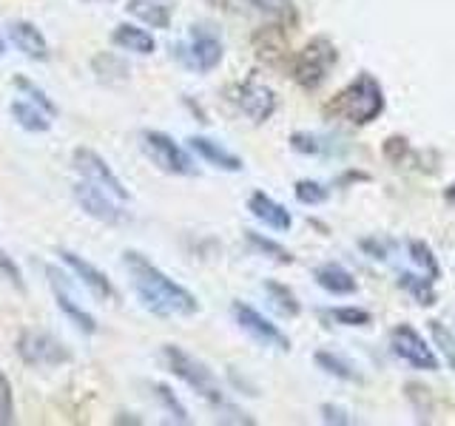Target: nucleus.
<instances>
[{"instance_id":"nucleus-1","label":"nucleus","mask_w":455,"mask_h":426,"mask_svg":"<svg viewBox=\"0 0 455 426\" xmlns=\"http://www.w3.org/2000/svg\"><path fill=\"white\" fill-rule=\"evenodd\" d=\"M125 270L132 276V288L137 290L142 307L160 319H185L199 310V302L191 290L168 279L156 264L134 250L125 253Z\"/></svg>"},{"instance_id":"nucleus-2","label":"nucleus","mask_w":455,"mask_h":426,"mask_svg":"<svg viewBox=\"0 0 455 426\" xmlns=\"http://www.w3.org/2000/svg\"><path fill=\"white\" fill-rule=\"evenodd\" d=\"M384 89L381 83L370 75V71H362L353 83H347L331 103L324 106V114H333V117L353 122V125H367L381 117L384 111Z\"/></svg>"},{"instance_id":"nucleus-3","label":"nucleus","mask_w":455,"mask_h":426,"mask_svg":"<svg viewBox=\"0 0 455 426\" xmlns=\"http://www.w3.org/2000/svg\"><path fill=\"white\" fill-rule=\"evenodd\" d=\"M163 359H165V364H168L171 373H174L180 381L188 383V387H191L199 398H205V401L213 404V406H228L225 392H222V387H220V381L213 378L211 369H208L203 361H199V359H194L191 352H185V350L177 347V344H165V347H163Z\"/></svg>"},{"instance_id":"nucleus-4","label":"nucleus","mask_w":455,"mask_h":426,"mask_svg":"<svg viewBox=\"0 0 455 426\" xmlns=\"http://www.w3.org/2000/svg\"><path fill=\"white\" fill-rule=\"evenodd\" d=\"M336 60H339V51L333 46V40L319 35V37L307 40L302 46V51H296L293 63H291V75L299 85H302V89L313 91L327 80Z\"/></svg>"},{"instance_id":"nucleus-5","label":"nucleus","mask_w":455,"mask_h":426,"mask_svg":"<svg viewBox=\"0 0 455 426\" xmlns=\"http://www.w3.org/2000/svg\"><path fill=\"white\" fill-rule=\"evenodd\" d=\"M177 60L196 75H208L222 60V40L208 26H194L185 43L177 46Z\"/></svg>"},{"instance_id":"nucleus-6","label":"nucleus","mask_w":455,"mask_h":426,"mask_svg":"<svg viewBox=\"0 0 455 426\" xmlns=\"http://www.w3.org/2000/svg\"><path fill=\"white\" fill-rule=\"evenodd\" d=\"M140 142H142V151H146L148 160L160 170H165V174L196 177V165L188 156V151L180 148V142H174L168 134H163V131H142Z\"/></svg>"},{"instance_id":"nucleus-7","label":"nucleus","mask_w":455,"mask_h":426,"mask_svg":"<svg viewBox=\"0 0 455 426\" xmlns=\"http://www.w3.org/2000/svg\"><path fill=\"white\" fill-rule=\"evenodd\" d=\"M390 350H393L395 359L407 361L410 367H416V369H424V373H435V369H438V359H435L433 347L427 344L424 335L419 330H412L410 324L393 327Z\"/></svg>"},{"instance_id":"nucleus-8","label":"nucleus","mask_w":455,"mask_h":426,"mask_svg":"<svg viewBox=\"0 0 455 426\" xmlns=\"http://www.w3.org/2000/svg\"><path fill=\"white\" fill-rule=\"evenodd\" d=\"M75 168L80 170V177L85 182H92V185H97V188L108 191L114 199H120V202H128V196H132V193H128L125 185L117 177H114L111 165L97 151H92V148H77L75 151Z\"/></svg>"},{"instance_id":"nucleus-9","label":"nucleus","mask_w":455,"mask_h":426,"mask_svg":"<svg viewBox=\"0 0 455 426\" xmlns=\"http://www.w3.org/2000/svg\"><path fill=\"white\" fill-rule=\"evenodd\" d=\"M231 312H234V319L239 324V330L242 333H248L253 341H259V344L265 347H274V350H291V338L284 335L276 324H270L262 312H256L251 304L245 302H234L231 304Z\"/></svg>"},{"instance_id":"nucleus-10","label":"nucleus","mask_w":455,"mask_h":426,"mask_svg":"<svg viewBox=\"0 0 455 426\" xmlns=\"http://www.w3.org/2000/svg\"><path fill=\"white\" fill-rule=\"evenodd\" d=\"M234 103L251 122H267L276 111V94L259 80H245L234 89Z\"/></svg>"},{"instance_id":"nucleus-11","label":"nucleus","mask_w":455,"mask_h":426,"mask_svg":"<svg viewBox=\"0 0 455 426\" xmlns=\"http://www.w3.org/2000/svg\"><path fill=\"white\" fill-rule=\"evenodd\" d=\"M18 352L26 364L32 367H57L68 361V350L63 341H57L49 333H23L18 341Z\"/></svg>"},{"instance_id":"nucleus-12","label":"nucleus","mask_w":455,"mask_h":426,"mask_svg":"<svg viewBox=\"0 0 455 426\" xmlns=\"http://www.w3.org/2000/svg\"><path fill=\"white\" fill-rule=\"evenodd\" d=\"M75 199H77V205L97 222H106V225L128 222V217L120 210V205L114 202V196L108 191H103V188H97V185H92V182H85V179L77 182L75 185Z\"/></svg>"},{"instance_id":"nucleus-13","label":"nucleus","mask_w":455,"mask_h":426,"mask_svg":"<svg viewBox=\"0 0 455 426\" xmlns=\"http://www.w3.org/2000/svg\"><path fill=\"white\" fill-rule=\"evenodd\" d=\"M46 273H49L52 293H54V298H57V307L63 310V316H66L71 324H75L80 333H85V335L97 333V321L92 319V312H89V310H83V307L77 304V298L68 293V279H66L57 267H49Z\"/></svg>"},{"instance_id":"nucleus-14","label":"nucleus","mask_w":455,"mask_h":426,"mask_svg":"<svg viewBox=\"0 0 455 426\" xmlns=\"http://www.w3.org/2000/svg\"><path fill=\"white\" fill-rule=\"evenodd\" d=\"M60 259L66 262V267L71 270V273H75V279H80L85 284V290H89L92 296H97L100 302H114V298H117V290H114L111 279L100 267H94L92 262H85L83 256L71 253V250H60Z\"/></svg>"},{"instance_id":"nucleus-15","label":"nucleus","mask_w":455,"mask_h":426,"mask_svg":"<svg viewBox=\"0 0 455 426\" xmlns=\"http://www.w3.org/2000/svg\"><path fill=\"white\" fill-rule=\"evenodd\" d=\"M248 210H251L253 217L259 219L262 225H267L270 231L284 233V231H291V225H293V217L288 213V208L279 205L276 199H270V196L262 193V191L251 193V199H248Z\"/></svg>"},{"instance_id":"nucleus-16","label":"nucleus","mask_w":455,"mask_h":426,"mask_svg":"<svg viewBox=\"0 0 455 426\" xmlns=\"http://www.w3.org/2000/svg\"><path fill=\"white\" fill-rule=\"evenodd\" d=\"M9 40L26 57H32V60H49V43L40 35V28L35 23H26V20L9 23Z\"/></svg>"},{"instance_id":"nucleus-17","label":"nucleus","mask_w":455,"mask_h":426,"mask_svg":"<svg viewBox=\"0 0 455 426\" xmlns=\"http://www.w3.org/2000/svg\"><path fill=\"white\" fill-rule=\"evenodd\" d=\"M188 148L199 156V160L211 162L213 168H220V170H228V174H236V170L245 168L239 156H234L231 151H225L220 142H213L208 137H191L188 139Z\"/></svg>"},{"instance_id":"nucleus-18","label":"nucleus","mask_w":455,"mask_h":426,"mask_svg":"<svg viewBox=\"0 0 455 426\" xmlns=\"http://www.w3.org/2000/svg\"><path fill=\"white\" fill-rule=\"evenodd\" d=\"M313 279H316V284L322 290L333 293V296H350L355 293V279L353 273H347L341 264H319L316 270H313Z\"/></svg>"},{"instance_id":"nucleus-19","label":"nucleus","mask_w":455,"mask_h":426,"mask_svg":"<svg viewBox=\"0 0 455 426\" xmlns=\"http://www.w3.org/2000/svg\"><path fill=\"white\" fill-rule=\"evenodd\" d=\"M111 43L125 49V51H134V54H154V49H156L154 37L146 32V28L132 26V23H120L117 28H114Z\"/></svg>"},{"instance_id":"nucleus-20","label":"nucleus","mask_w":455,"mask_h":426,"mask_svg":"<svg viewBox=\"0 0 455 426\" xmlns=\"http://www.w3.org/2000/svg\"><path fill=\"white\" fill-rule=\"evenodd\" d=\"M12 117L20 128H26V131H32V134H43L52 128L49 114L40 106H35L32 99H18V103H12Z\"/></svg>"},{"instance_id":"nucleus-21","label":"nucleus","mask_w":455,"mask_h":426,"mask_svg":"<svg viewBox=\"0 0 455 426\" xmlns=\"http://www.w3.org/2000/svg\"><path fill=\"white\" fill-rule=\"evenodd\" d=\"M128 14L151 28H168L171 23V9L163 0H132V4H128Z\"/></svg>"},{"instance_id":"nucleus-22","label":"nucleus","mask_w":455,"mask_h":426,"mask_svg":"<svg viewBox=\"0 0 455 426\" xmlns=\"http://www.w3.org/2000/svg\"><path fill=\"white\" fill-rule=\"evenodd\" d=\"M236 4L259 12V14H265V18L276 20V23H288V20L296 18L293 0H236Z\"/></svg>"},{"instance_id":"nucleus-23","label":"nucleus","mask_w":455,"mask_h":426,"mask_svg":"<svg viewBox=\"0 0 455 426\" xmlns=\"http://www.w3.org/2000/svg\"><path fill=\"white\" fill-rule=\"evenodd\" d=\"M398 284H402L404 290H410L412 296H416V302L421 307H433L435 304V290H433V279L427 276H416V273H402V279H398Z\"/></svg>"},{"instance_id":"nucleus-24","label":"nucleus","mask_w":455,"mask_h":426,"mask_svg":"<svg viewBox=\"0 0 455 426\" xmlns=\"http://www.w3.org/2000/svg\"><path fill=\"white\" fill-rule=\"evenodd\" d=\"M407 250H410V259H412V264H416V267L421 270V276L433 279V281L441 276L438 262H435V256H433V250H430V245H427V241L412 239L410 245H407Z\"/></svg>"},{"instance_id":"nucleus-25","label":"nucleus","mask_w":455,"mask_h":426,"mask_svg":"<svg viewBox=\"0 0 455 426\" xmlns=\"http://www.w3.org/2000/svg\"><path fill=\"white\" fill-rule=\"evenodd\" d=\"M245 239H248V245L251 248H256L259 253H265L267 259H274V262H279V264H291L293 262V253L291 250H284L279 241H274V239H265V236H259V233H253V231H245Z\"/></svg>"},{"instance_id":"nucleus-26","label":"nucleus","mask_w":455,"mask_h":426,"mask_svg":"<svg viewBox=\"0 0 455 426\" xmlns=\"http://www.w3.org/2000/svg\"><path fill=\"white\" fill-rule=\"evenodd\" d=\"M265 290H267V296L270 298H274V304L279 307V312H284V316H299V310H302V307H299V302H296V296L288 290V288H284V284H276V281H267L265 284Z\"/></svg>"},{"instance_id":"nucleus-27","label":"nucleus","mask_w":455,"mask_h":426,"mask_svg":"<svg viewBox=\"0 0 455 426\" xmlns=\"http://www.w3.org/2000/svg\"><path fill=\"white\" fill-rule=\"evenodd\" d=\"M316 364L324 369V373H331L341 381H359V373L347 364V361H341L339 355H331V352H316Z\"/></svg>"},{"instance_id":"nucleus-28","label":"nucleus","mask_w":455,"mask_h":426,"mask_svg":"<svg viewBox=\"0 0 455 426\" xmlns=\"http://www.w3.org/2000/svg\"><path fill=\"white\" fill-rule=\"evenodd\" d=\"M296 199L302 205H322L327 196H331V191L324 188L322 182H313V179H302V182H296V188H293Z\"/></svg>"},{"instance_id":"nucleus-29","label":"nucleus","mask_w":455,"mask_h":426,"mask_svg":"<svg viewBox=\"0 0 455 426\" xmlns=\"http://www.w3.org/2000/svg\"><path fill=\"white\" fill-rule=\"evenodd\" d=\"M14 85H18V89L32 99L35 106H40L43 111L49 114V117H57V106L52 103V97H46V91L43 89H37V85L32 83V80H26V77H14Z\"/></svg>"},{"instance_id":"nucleus-30","label":"nucleus","mask_w":455,"mask_h":426,"mask_svg":"<svg viewBox=\"0 0 455 426\" xmlns=\"http://www.w3.org/2000/svg\"><path fill=\"white\" fill-rule=\"evenodd\" d=\"M430 333L435 338V344L441 347V352H444L447 364L455 369V338H452V333L441 321H430Z\"/></svg>"},{"instance_id":"nucleus-31","label":"nucleus","mask_w":455,"mask_h":426,"mask_svg":"<svg viewBox=\"0 0 455 426\" xmlns=\"http://www.w3.org/2000/svg\"><path fill=\"white\" fill-rule=\"evenodd\" d=\"M331 319L345 327H364V324H370L373 316L362 307H336V310H331Z\"/></svg>"},{"instance_id":"nucleus-32","label":"nucleus","mask_w":455,"mask_h":426,"mask_svg":"<svg viewBox=\"0 0 455 426\" xmlns=\"http://www.w3.org/2000/svg\"><path fill=\"white\" fill-rule=\"evenodd\" d=\"M154 395H156V401H160L171 415H174L177 423H188V415H185V406L174 398V392H171L168 387H163V383H154Z\"/></svg>"},{"instance_id":"nucleus-33","label":"nucleus","mask_w":455,"mask_h":426,"mask_svg":"<svg viewBox=\"0 0 455 426\" xmlns=\"http://www.w3.org/2000/svg\"><path fill=\"white\" fill-rule=\"evenodd\" d=\"M14 418V398H12V383L0 369V423H12Z\"/></svg>"},{"instance_id":"nucleus-34","label":"nucleus","mask_w":455,"mask_h":426,"mask_svg":"<svg viewBox=\"0 0 455 426\" xmlns=\"http://www.w3.org/2000/svg\"><path fill=\"white\" fill-rule=\"evenodd\" d=\"M0 279L12 281L14 288H20V284H23V273H20V267L14 264V259H12V256H9L4 248H0Z\"/></svg>"},{"instance_id":"nucleus-35","label":"nucleus","mask_w":455,"mask_h":426,"mask_svg":"<svg viewBox=\"0 0 455 426\" xmlns=\"http://www.w3.org/2000/svg\"><path fill=\"white\" fill-rule=\"evenodd\" d=\"M291 146L299 154H322V139L313 137V134H293L291 137Z\"/></svg>"},{"instance_id":"nucleus-36","label":"nucleus","mask_w":455,"mask_h":426,"mask_svg":"<svg viewBox=\"0 0 455 426\" xmlns=\"http://www.w3.org/2000/svg\"><path fill=\"white\" fill-rule=\"evenodd\" d=\"M324 421L327 423H353V418H345L347 412L345 409H339V406H324Z\"/></svg>"},{"instance_id":"nucleus-37","label":"nucleus","mask_w":455,"mask_h":426,"mask_svg":"<svg viewBox=\"0 0 455 426\" xmlns=\"http://www.w3.org/2000/svg\"><path fill=\"white\" fill-rule=\"evenodd\" d=\"M447 202H452V205H455V182L447 188Z\"/></svg>"},{"instance_id":"nucleus-38","label":"nucleus","mask_w":455,"mask_h":426,"mask_svg":"<svg viewBox=\"0 0 455 426\" xmlns=\"http://www.w3.org/2000/svg\"><path fill=\"white\" fill-rule=\"evenodd\" d=\"M0 54H4V37H0Z\"/></svg>"},{"instance_id":"nucleus-39","label":"nucleus","mask_w":455,"mask_h":426,"mask_svg":"<svg viewBox=\"0 0 455 426\" xmlns=\"http://www.w3.org/2000/svg\"><path fill=\"white\" fill-rule=\"evenodd\" d=\"M100 4H114V0H100Z\"/></svg>"}]
</instances>
